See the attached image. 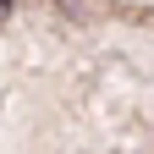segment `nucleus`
I'll return each mask as SVG.
<instances>
[{
	"instance_id": "obj_1",
	"label": "nucleus",
	"mask_w": 154,
	"mask_h": 154,
	"mask_svg": "<svg viewBox=\"0 0 154 154\" xmlns=\"http://www.w3.org/2000/svg\"><path fill=\"white\" fill-rule=\"evenodd\" d=\"M6 6H11V0H0V17H6Z\"/></svg>"
}]
</instances>
